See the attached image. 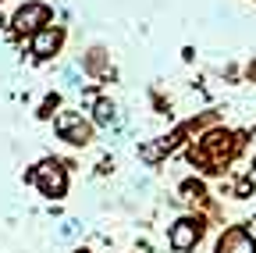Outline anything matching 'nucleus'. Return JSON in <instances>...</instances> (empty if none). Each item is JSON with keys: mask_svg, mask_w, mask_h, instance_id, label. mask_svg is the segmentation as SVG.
Segmentation results:
<instances>
[{"mask_svg": "<svg viewBox=\"0 0 256 253\" xmlns=\"http://www.w3.org/2000/svg\"><path fill=\"white\" fill-rule=\"evenodd\" d=\"M60 29H54V25H43L40 33H32V40H28V50L36 54V57H54L57 50H60Z\"/></svg>", "mask_w": 256, "mask_h": 253, "instance_id": "nucleus-5", "label": "nucleus"}, {"mask_svg": "<svg viewBox=\"0 0 256 253\" xmlns=\"http://www.w3.org/2000/svg\"><path fill=\"white\" fill-rule=\"evenodd\" d=\"M75 232H78V221H64V225H60V235H64V239L75 235Z\"/></svg>", "mask_w": 256, "mask_h": 253, "instance_id": "nucleus-9", "label": "nucleus"}, {"mask_svg": "<svg viewBox=\"0 0 256 253\" xmlns=\"http://www.w3.org/2000/svg\"><path fill=\"white\" fill-rule=\"evenodd\" d=\"M232 242H235V249H232V253H256V242H252L246 232H235V235H232Z\"/></svg>", "mask_w": 256, "mask_h": 253, "instance_id": "nucleus-7", "label": "nucleus"}, {"mask_svg": "<svg viewBox=\"0 0 256 253\" xmlns=\"http://www.w3.org/2000/svg\"><path fill=\"white\" fill-rule=\"evenodd\" d=\"M43 25H50V8L46 4L28 0V4L18 8V15H14V29H18V33H40Z\"/></svg>", "mask_w": 256, "mask_h": 253, "instance_id": "nucleus-3", "label": "nucleus"}, {"mask_svg": "<svg viewBox=\"0 0 256 253\" xmlns=\"http://www.w3.org/2000/svg\"><path fill=\"white\" fill-rule=\"evenodd\" d=\"M78 253H86V249H78Z\"/></svg>", "mask_w": 256, "mask_h": 253, "instance_id": "nucleus-10", "label": "nucleus"}, {"mask_svg": "<svg viewBox=\"0 0 256 253\" xmlns=\"http://www.w3.org/2000/svg\"><path fill=\"white\" fill-rule=\"evenodd\" d=\"M200 232H203V228H200V221H192V217H182L178 225L168 232V242H171L178 253H185V249H192V246L200 242Z\"/></svg>", "mask_w": 256, "mask_h": 253, "instance_id": "nucleus-4", "label": "nucleus"}, {"mask_svg": "<svg viewBox=\"0 0 256 253\" xmlns=\"http://www.w3.org/2000/svg\"><path fill=\"white\" fill-rule=\"evenodd\" d=\"M32 182L43 196H64V189H68V175L57 161H43L36 171H32Z\"/></svg>", "mask_w": 256, "mask_h": 253, "instance_id": "nucleus-1", "label": "nucleus"}, {"mask_svg": "<svg viewBox=\"0 0 256 253\" xmlns=\"http://www.w3.org/2000/svg\"><path fill=\"white\" fill-rule=\"evenodd\" d=\"M64 79H68V86H82V75H78V68H64Z\"/></svg>", "mask_w": 256, "mask_h": 253, "instance_id": "nucleus-8", "label": "nucleus"}, {"mask_svg": "<svg viewBox=\"0 0 256 253\" xmlns=\"http://www.w3.org/2000/svg\"><path fill=\"white\" fill-rule=\"evenodd\" d=\"M54 132L64 139V143H72V146H86L89 143V125L82 121V114L75 111H60L54 118Z\"/></svg>", "mask_w": 256, "mask_h": 253, "instance_id": "nucleus-2", "label": "nucleus"}, {"mask_svg": "<svg viewBox=\"0 0 256 253\" xmlns=\"http://www.w3.org/2000/svg\"><path fill=\"white\" fill-rule=\"evenodd\" d=\"M92 118H96V125H110V121H114V104H110V100H100Z\"/></svg>", "mask_w": 256, "mask_h": 253, "instance_id": "nucleus-6", "label": "nucleus"}]
</instances>
